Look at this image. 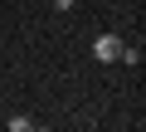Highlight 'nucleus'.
Returning a JSON list of instances; mask_svg holds the SVG:
<instances>
[{
	"label": "nucleus",
	"instance_id": "f257e3e1",
	"mask_svg": "<svg viewBox=\"0 0 146 132\" xmlns=\"http://www.w3.org/2000/svg\"><path fill=\"white\" fill-rule=\"evenodd\" d=\"M117 54H122V39L117 34H98L93 39V59L98 64H117Z\"/></svg>",
	"mask_w": 146,
	"mask_h": 132
},
{
	"label": "nucleus",
	"instance_id": "20e7f679",
	"mask_svg": "<svg viewBox=\"0 0 146 132\" xmlns=\"http://www.w3.org/2000/svg\"><path fill=\"white\" fill-rule=\"evenodd\" d=\"M73 5H78V0H54V10H58V15H68Z\"/></svg>",
	"mask_w": 146,
	"mask_h": 132
},
{
	"label": "nucleus",
	"instance_id": "f03ea898",
	"mask_svg": "<svg viewBox=\"0 0 146 132\" xmlns=\"http://www.w3.org/2000/svg\"><path fill=\"white\" fill-rule=\"evenodd\" d=\"M141 44H122V54H117V64H131V69H136V64H141Z\"/></svg>",
	"mask_w": 146,
	"mask_h": 132
},
{
	"label": "nucleus",
	"instance_id": "7ed1b4c3",
	"mask_svg": "<svg viewBox=\"0 0 146 132\" xmlns=\"http://www.w3.org/2000/svg\"><path fill=\"white\" fill-rule=\"evenodd\" d=\"M5 127H10V132H29V127H34V117H5Z\"/></svg>",
	"mask_w": 146,
	"mask_h": 132
}]
</instances>
